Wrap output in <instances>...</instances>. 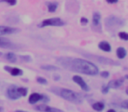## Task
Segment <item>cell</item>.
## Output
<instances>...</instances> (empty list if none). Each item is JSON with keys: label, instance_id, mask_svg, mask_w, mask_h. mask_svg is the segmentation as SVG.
<instances>
[{"label": "cell", "instance_id": "28", "mask_svg": "<svg viewBox=\"0 0 128 112\" xmlns=\"http://www.w3.org/2000/svg\"><path fill=\"white\" fill-rule=\"evenodd\" d=\"M118 0H106V2L108 4H115V3L118 2Z\"/></svg>", "mask_w": 128, "mask_h": 112}, {"label": "cell", "instance_id": "11", "mask_svg": "<svg viewBox=\"0 0 128 112\" xmlns=\"http://www.w3.org/2000/svg\"><path fill=\"white\" fill-rule=\"evenodd\" d=\"M124 82V80L123 78H120V79H116V80H111L110 82L108 83V87L111 88H119Z\"/></svg>", "mask_w": 128, "mask_h": 112}, {"label": "cell", "instance_id": "17", "mask_svg": "<svg viewBox=\"0 0 128 112\" xmlns=\"http://www.w3.org/2000/svg\"><path fill=\"white\" fill-rule=\"evenodd\" d=\"M99 21H100V15L99 12H95L93 13V17H92V24L93 25H99Z\"/></svg>", "mask_w": 128, "mask_h": 112}, {"label": "cell", "instance_id": "9", "mask_svg": "<svg viewBox=\"0 0 128 112\" xmlns=\"http://www.w3.org/2000/svg\"><path fill=\"white\" fill-rule=\"evenodd\" d=\"M44 98H45V95H40L39 93H32L29 96V102L31 104H35L39 101L44 100Z\"/></svg>", "mask_w": 128, "mask_h": 112}, {"label": "cell", "instance_id": "32", "mask_svg": "<svg viewBox=\"0 0 128 112\" xmlns=\"http://www.w3.org/2000/svg\"><path fill=\"white\" fill-rule=\"evenodd\" d=\"M125 77H126V79H128V75H126V76H125Z\"/></svg>", "mask_w": 128, "mask_h": 112}, {"label": "cell", "instance_id": "24", "mask_svg": "<svg viewBox=\"0 0 128 112\" xmlns=\"http://www.w3.org/2000/svg\"><path fill=\"white\" fill-rule=\"evenodd\" d=\"M100 75H101L102 77H104V78H107V77H109V72H107V71H103V72L100 74Z\"/></svg>", "mask_w": 128, "mask_h": 112}, {"label": "cell", "instance_id": "16", "mask_svg": "<svg viewBox=\"0 0 128 112\" xmlns=\"http://www.w3.org/2000/svg\"><path fill=\"white\" fill-rule=\"evenodd\" d=\"M104 108H105V105H104V103H102V102H98L92 104V109L97 110V111H102V110H104Z\"/></svg>", "mask_w": 128, "mask_h": 112}, {"label": "cell", "instance_id": "27", "mask_svg": "<svg viewBox=\"0 0 128 112\" xmlns=\"http://www.w3.org/2000/svg\"><path fill=\"white\" fill-rule=\"evenodd\" d=\"M21 59H23V60H25V61H31V59H30L29 56H21Z\"/></svg>", "mask_w": 128, "mask_h": 112}, {"label": "cell", "instance_id": "4", "mask_svg": "<svg viewBox=\"0 0 128 112\" xmlns=\"http://www.w3.org/2000/svg\"><path fill=\"white\" fill-rule=\"evenodd\" d=\"M124 20L116 16H110L105 19V25L107 28H114V27H120L124 25Z\"/></svg>", "mask_w": 128, "mask_h": 112}, {"label": "cell", "instance_id": "5", "mask_svg": "<svg viewBox=\"0 0 128 112\" xmlns=\"http://www.w3.org/2000/svg\"><path fill=\"white\" fill-rule=\"evenodd\" d=\"M64 25H65V22L59 18H51V19L44 20L41 23V26H61Z\"/></svg>", "mask_w": 128, "mask_h": 112}, {"label": "cell", "instance_id": "10", "mask_svg": "<svg viewBox=\"0 0 128 112\" xmlns=\"http://www.w3.org/2000/svg\"><path fill=\"white\" fill-rule=\"evenodd\" d=\"M5 69L13 76H18L23 75V71L18 68H11V67L9 66H5Z\"/></svg>", "mask_w": 128, "mask_h": 112}, {"label": "cell", "instance_id": "20", "mask_svg": "<svg viewBox=\"0 0 128 112\" xmlns=\"http://www.w3.org/2000/svg\"><path fill=\"white\" fill-rule=\"evenodd\" d=\"M118 37L123 40H128V33L126 32H118Z\"/></svg>", "mask_w": 128, "mask_h": 112}, {"label": "cell", "instance_id": "18", "mask_svg": "<svg viewBox=\"0 0 128 112\" xmlns=\"http://www.w3.org/2000/svg\"><path fill=\"white\" fill-rule=\"evenodd\" d=\"M41 68L44 69V70H47V71L58 70V68L55 66H52V65H44V66H41Z\"/></svg>", "mask_w": 128, "mask_h": 112}, {"label": "cell", "instance_id": "31", "mask_svg": "<svg viewBox=\"0 0 128 112\" xmlns=\"http://www.w3.org/2000/svg\"><path fill=\"white\" fill-rule=\"evenodd\" d=\"M2 111H3V108L0 107V112H2Z\"/></svg>", "mask_w": 128, "mask_h": 112}, {"label": "cell", "instance_id": "15", "mask_svg": "<svg viewBox=\"0 0 128 112\" xmlns=\"http://www.w3.org/2000/svg\"><path fill=\"white\" fill-rule=\"evenodd\" d=\"M5 59L8 61L11 62V63H14V62L17 61V56L15 55L13 53H7V54H5Z\"/></svg>", "mask_w": 128, "mask_h": 112}, {"label": "cell", "instance_id": "12", "mask_svg": "<svg viewBox=\"0 0 128 112\" xmlns=\"http://www.w3.org/2000/svg\"><path fill=\"white\" fill-rule=\"evenodd\" d=\"M11 46H12V43L9 39L0 36V47H3V48H10Z\"/></svg>", "mask_w": 128, "mask_h": 112}, {"label": "cell", "instance_id": "7", "mask_svg": "<svg viewBox=\"0 0 128 112\" xmlns=\"http://www.w3.org/2000/svg\"><path fill=\"white\" fill-rule=\"evenodd\" d=\"M72 81L74 82H76L78 85L79 86L80 88H82L84 91H88L89 90V87L87 86V84L85 83V81H84V79L79 75H74L72 77Z\"/></svg>", "mask_w": 128, "mask_h": 112}, {"label": "cell", "instance_id": "29", "mask_svg": "<svg viewBox=\"0 0 128 112\" xmlns=\"http://www.w3.org/2000/svg\"><path fill=\"white\" fill-rule=\"evenodd\" d=\"M107 112H116V111H115V110H109Z\"/></svg>", "mask_w": 128, "mask_h": 112}, {"label": "cell", "instance_id": "26", "mask_svg": "<svg viewBox=\"0 0 128 112\" xmlns=\"http://www.w3.org/2000/svg\"><path fill=\"white\" fill-rule=\"evenodd\" d=\"M102 93H104V94H106L108 92L109 90V87L108 86H103V88H102Z\"/></svg>", "mask_w": 128, "mask_h": 112}, {"label": "cell", "instance_id": "3", "mask_svg": "<svg viewBox=\"0 0 128 112\" xmlns=\"http://www.w3.org/2000/svg\"><path fill=\"white\" fill-rule=\"evenodd\" d=\"M7 95L9 98L12 100H17L21 96H25L27 95V88L24 87H11L7 90Z\"/></svg>", "mask_w": 128, "mask_h": 112}, {"label": "cell", "instance_id": "1", "mask_svg": "<svg viewBox=\"0 0 128 112\" xmlns=\"http://www.w3.org/2000/svg\"><path fill=\"white\" fill-rule=\"evenodd\" d=\"M69 68L72 71L87 75H96L99 73V68L96 65L83 59H73L69 62Z\"/></svg>", "mask_w": 128, "mask_h": 112}, {"label": "cell", "instance_id": "6", "mask_svg": "<svg viewBox=\"0 0 128 112\" xmlns=\"http://www.w3.org/2000/svg\"><path fill=\"white\" fill-rule=\"evenodd\" d=\"M36 110L41 112H64L63 110L57 109V108L50 107L48 105L45 104H40L36 106Z\"/></svg>", "mask_w": 128, "mask_h": 112}, {"label": "cell", "instance_id": "23", "mask_svg": "<svg viewBox=\"0 0 128 112\" xmlns=\"http://www.w3.org/2000/svg\"><path fill=\"white\" fill-rule=\"evenodd\" d=\"M121 107L124 108V109H126V110H128V100H125L122 102V103H121Z\"/></svg>", "mask_w": 128, "mask_h": 112}, {"label": "cell", "instance_id": "21", "mask_svg": "<svg viewBox=\"0 0 128 112\" xmlns=\"http://www.w3.org/2000/svg\"><path fill=\"white\" fill-rule=\"evenodd\" d=\"M37 81L39 83H40V84H43V85H46V84H47L46 79L43 78V77H38V78H37Z\"/></svg>", "mask_w": 128, "mask_h": 112}, {"label": "cell", "instance_id": "30", "mask_svg": "<svg viewBox=\"0 0 128 112\" xmlns=\"http://www.w3.org/2000/svg\"><path fill=\"white\" fill-rule=\"evenodd\" d=\"M126 93L128 95V87H127V88H126Z\"/></svg>", "mask_w": 128, "mask_h": 112}, {"label": "cell", "instance_id": "14", "mask_svg": "<svg viewBox=\"0 0 128 112\" xmlns=\"http://www.w3.org/2000/svg\"><path fill=\"white\" fill-rule=\"evenodd\" d=\"M116 53H117V56H118V59H124L126 56V51L124 47H118V48L117 49Z\"/></svg>", "mask_w": 128, "mask_h": 112}, {"label": "cell", "instance_id": "33", "mask_svg": "<svg viewBox=\"0 0 128 112\" xmlns=\"http://www.w3.org/2000/svg\"><path fill=\"white\" fill-rule=\"evenodd\" d=\"M17 112H24V111H17Z\"/></svg>", "mask_w": 128, "mask_h": 112}, {"label": "cell", "instance_id": "22", "mask_svg": "<svg viewBox=\"0 0 128 112\" xmlns=\"http://www.w3.org/2000/svg\"><path fill=\"white\" fill-rule=\"evenodd\" d=\"M2 1L7 3V4H9L11 5H15L16 3H17V0H2Z\"/></svg>", "mask_w": 128, "mask_h": 112}, {"label": "cell", "instance_id": "8", "mask_svg": "<svg viewBox=\"0 0 128 112\" xmlns=\"http://www.w3.org/2000/svg\"><path fill=\"white\" fill-rule=\"evenodd\" d=\"M17 32H18V29H17V28L11 27V26H5V25H0V36L12 34Z\"/></svg>", "mask_w": 128, "mask_h": 112}, {"label": "cell", "instance_id": "13", "mask_svg": "<svg viewBox=\"0 0 128 112\" xmlns=\"http://www.w3.org/2000/svg\"><path fill=\"white\" fill-rule=\"evenodd\" d=\"M99 49H101L102 51H104V52H111V45L106 41L99 42Z\"/></svg>", "mask_w": 128, "mask_h": 112}, {"label": "cell", "instance_id": "25", "mask_svg": "<svg viewBox=\"0 0 128 112\" xmlns=\"http://www.w3.org/2000/svg\"><path fill=\"white\" fill-rule=\"evenodd\" d=\"M80 23L83 25H85L88 23V19H85V18H81V19H80Z\"/></svg>", "mask_w": 128, "mask_h": 112}, {"label": "cell", "instance_id": "2", "mask_svg": "<svg viewBox=\"0 0 128 112\" xmlns=\"http://www.w3.org/2000/svg\"><path fill=\"white\" fill-rule=\"evenodd\" d=\"M61 97H63L65 100L69 101L71 102L76 103V104H79L82 102V99L77 93L73 92L72 90L67 89V88H61L59 89V94Z\"/></svg>", "mask_w": 128, "mask_h": 112}, {"label": "cell", "instance_id": "19", "mask_svg": "<svg viewBox=\"0 0 128 112\" xmlns=\"http://www.w3.org/2000/svg\"><path fill=\"white\" fill-rule=\"evenodd\" d=\"M58 7V5L56 3H50L48 4V11L50 12H54Z\"/></svg>", "mask_w": 128, "mask_h": 112}]
</instances>
